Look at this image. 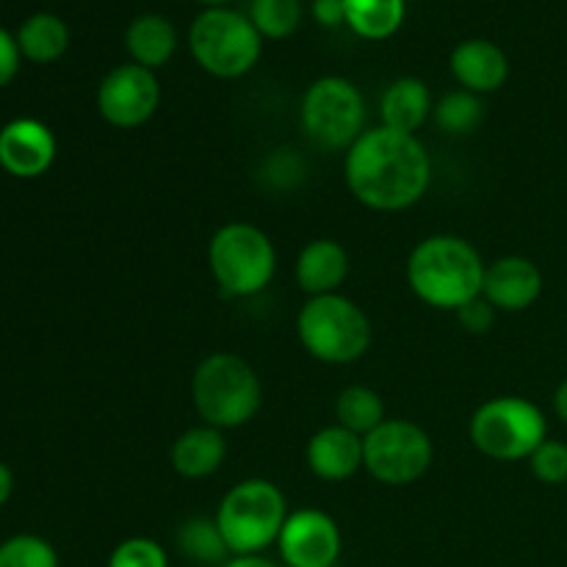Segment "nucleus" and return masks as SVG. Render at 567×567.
Here are the masks:
<instances>
[{
  "instance_id": "obj_1",
  "label": "nucleus",
  "mask_w": 567,
  "mask_h": 567,
  "mask_svg": "<svg viewBox=\"0 0 567 567\" xmlns=\"http://www.w3.org/2000/svg\"><path fill=\"white\" fill-rule=\"evenodd\" d=\"M347 186L365 208L393 214L413 208L432 181L426 147L410 133L380 125L347 150Z\"/></svg>"
},
{
  "instance_id": "obj_16",
  "label": "nucleus",
  "mask_w": 567,
  "mask_h": 567,
  "mask_svg": "<svg viewBox=\"0 0 567 567\" xmlns=\"http://www.w3.org/2000/svg\"><path fill=\"white\" fill-rule=\"evenodd\" d=\"M452 75L465 92L491 94L507 83L509 61L496 42L468 39L460 42L452 53Z\"/></svg>"
},
{
  "instance_id": "obj_34",
  "label": "nucleus",
  "mask_w": 567,
  "mask_h": 567,
  "mask_svg": "<svg viewBox=\"0 0 567 567\" xmlns=\"http://www.w3.org/2000/svg\"><path fill=\"white\" fill-rule=\"evenodd\" d=\"M11 493H14V474H11L9 465L0 463V507L9 502Z\"/></svg>"
},
{
  "instance_id": "obj_36",
  "label": "nucleus",
  "mask_w": 567,
  "mask_h": 567,
  "mask_svg": "<svg viewBox=\"0 0 567 567\" xmlns=\"http://www.w3.org/2000/svg\"><path fill=\"white\" fill-rule=\"evenodd\" d=\"M199 3H208V6H221V3H227V0H199Z\"/></svg>"
},
{
  "instance_id": "obj_29",
  "label": "nucleus",
  "mask_w": 567,
  "mask_h": 567,
  "mask_svg": "<svg viewBox=\"0 0 567 567\" xmlns=\"http://www.w3.org/2000/svg\"><path fill=\"white\" fill-rule=\"evenodd\" d=\"M532 474L543 482V485H565L567 482V443L563 441H546L540 443L535 454L529 457Z\"/></svg>"
},
{
  "instance_id": "obj_3",
  "label": "nucleus",
  "mask_w": 567,
  "mask_h": 567,
  "mask_svg": "<svg viewBox=\"0 0 567 567\" xmlns=\"http://www.w3.org/2000/svg\"><path fill=\"white\" fill-rule=\"evenodd\" d=\"M192 402L203 424L236 430L249 424L264 404V385L244 358L233 352L208 354L192 377Z\"/></svg>"
},
{
  "instance_id": "obj_8",
  "label": "nucleus",
  "mask_w": 567,
  "mask_h": 567,
  "mask_svg": "<svg viewBox=\"0 0 567 567\" xmlns=\"http://www.w3.org/2000/svg\"><path fill=\"white\" fill-rule=\"evenodd\" d=\"M194 61L216 78H241L258 64L264 37L252 20L233 9H205L188 28Z\"/></svg>"
},
{
  "instance_id": "obj_5",
  "label": "nucleus",
  "mask_w": 567,
  "mask_h": 567,
  "mask_svg": "<svg viewBox=\"0 0 567 567\" xmlns=\"http://www.w3.org/2000/svg\"><path fill=\"white\" fill-rule=\"evenodd\" d=\"M288 515V502L275 482L247 480L221 498L216 524L233 557H249L277 543Z\"/></svg>"
},
{
  "instance_id": "obj_7",
  "label": "nucleus",
  "mask_w": 567,
  "mask_h": 567,
  "mask_svg": "<svg viewBox=\"0 0 567 567\" xmlns=\"http://www.w3.org/2000/svg\"><path fill=\"white\" fill-rule=\"evenodd\" d=\"M208 266L221 291L241 299L255 297L269 286L277 271L275 244L260 227L230 221L210 238Z\"/></svg>"
},
{
  "instance_id": "obj_11",
  "label": "nucleus",
  "mask_w": 567,
  "mask_h": 567,
  "mask_svg": "<svg viewBox=\"0 0 567 567\" xmlns=\"http://www.w3.org/2000/svg\"><path fill=\"white\" fill-rule=\"evenodd\" d=\"M161 103V83L153 70L120 64L100 81L97 111L109 125L131 131L144 125Z\"/></svg>"
},
{
  "instance_id": "obj_2",
  "label": "nucleus",
  "mask_w": 567,
  "mask_h": 567,
  "mask_svg": "<svg viewBox=\"0 0 567 567\" xmlns=\"http://www.w3.org/2000/svg\"><path fill=\"white\" fill-rule=\"evenodd\" d=\"M485 269V260L471 241L430 236L410 252L408 282L424 305L457 313L471 299L482 297Z\"/></svg>"
},
{
  "instance_id": "obj_33",
  "label": "nucleus",
  "mask_w": 567,
  "mask_h": 567,
  "mask_svg": "<svg viewBox=\"0 0 567 567\" xmlns=\"http://www.w3.org/2000/svg\"><path fill=\"white\" fill-rule=\"evenodd\" d=\"M221 567H280V565H275V563H271V559L260 557V554H249V557L227 559V563L221 565Z\"/></svg>"
},
{
  "instance_id": "obj_15",
  "label": "nucleus",
  "mask_w": 567,
  "mask_h": 567,
  "mask_svg": "<svg viewBox=\"0 0 567 567\" xmlns=\"http://www.w3.org/2000/svg\"><path fill=\"white\" fill-rule=\"evenodd\" d=\"M308 468L324 482H347L363 468V437L332 424L316 432L305 449Z\"/></svg>"
},
{
  "instance_id": "obj_27",
  "label": "nucleus",
  "mask_w": 567,
  "mask_h": 567,
  "mask_svg": "<svg viewBox=\"0 0 567 567\" xmlns=\"http://www.w3.org/2000/svg\"><path fill=\"white\" fill-rule=\"evenodd\" d=\"M0 567H59V554L44 537L14 535L0 543Z\"/></svg>"
},
{
  "instance_id": "obj_35",
  "label": "nucleus",
  "mask_w": 567,
  "mask_h": 567,
  "mask_svg": "<svg viewBox=\"0 0 567 567\" xmlns=\"http://www.w3.org/2000/svg\"><path fill=\"white\" fill-rule=\"evenodd\" d=\"M554 410H557L559 419L567 424V380L557 388V393H554Z\"/></svg>"
},
{
  "instance_id": "obj_23",
  "label": "nucleus",
  "mask_w": 567,
  "mask_h": 567,
  "mask_svg": "<svg viewBox=\"0 0 567 567\" xmlns=\"http://www.w3.org/2000/svg\"><path fill=\"white\" fill-rule=\"evenodd\" d=\"M336 419L349 432L365 437L385 421V404H382L380 393L374 388L349 385L338 393Z\"/></svg>"
},
{
  "instance_id": "obj_4",
  "label": "nucleus",
  "mask_w": 567,
  "mask_h": 567,
  "mask_svg": "<svg viewBox=\"0 0 567 567\" xmlns=\"http://www.w3.org/2000/svg\"><path fill=\"white\" fill-rule=\"evenodd\" d=\"M299 343L310 358L330 365H347L363 358L371 347L369 316L358 302L341 293L310 297L297 316Z\"/></svg>"
},
{
  "instance_id": "obj_14",
  "label": "nucleus",
  "mask_w": 567,
  "mask_h": 567,
  "mask_svg": "<svg viewBox=\"0 0 567 567\" xmlns=\"http://www.w3.org/2000/svg\"><path fill=\"white\" fill-rule=\"evenodd\" d=\"M543 293V271L535 260L524 255H507V258L493 260L485 269V286L482 297L496 310L520 313L532 308Z\"/></svg>"
},
{
  "instance_id": "obj_20",
  "label": "nucleus",
  "mask_w": 567,
  "mask_h": 567,
  "mask_svg": "<svg viewBox=\"0 0 567 567\" xmlns=\"http://www.w3.org/2000/svg\"><path fill=\"white\" fill-rule=\"evenodd\" d=\"M125 48L131 53L133 64L158 70L175 55L177 50V31L166 17L161 14H142L127 25Z\"/></svg>"
},
{
  "instance_id": "obj_24",
  "label": "nucleus",
  "mask_w": 567,
  "mask_h": 567,
  "mask_svg": "<svg viewBox=\"0 0 567 567\" xmlns=\"http://www.w3.org/2000/svg\"><path fill=\"white\" fill-rule=\"evenodd\" d=\"M177 548L186 559L199 565H225L230 557L225 537H221L219 524L208 518H192L177 532Z\"/></svg>"
},
{
  "instance_id": "obj_10",
  "label": "nucleus",
  "mask_w": 567,
  "mask_h": 567,
  "mask_svg": "<svg viewBox=\"0 0 567 567\" xmlns=\"http://www.w3.org/2000/svg\"><path fill=\"white\" fill-rule=\"evenodd\" d=\"M435 446L419 424L385 419L363 437V468L382 485H413L430 471Z\"/></svg>"
},
{
  "instance_id": "obj_25",
  "label": "nucleus",
  "mask_w": 567,
  "mask_h": 567,
  "mask_svg": "<svg viewBox=\"0 0 567 567\" xmlns=\"http://www.w3.org/2000/svg\"><path fill=\"white\" fill-rule=\"evenodd\" d=\"M432 114H435L437 127L443 133H449V136H463V133H471L480 127L485 109H482L480 94L457 89V92L443 94L441 103L432 109Z\"/></svg>"
},
{
  "instance_id": "obj_12",
  "label": "nucleus",
  "mask_w": 567,
  "mask_h": 567,
  "mask_svg": "<svg viewBox=\"0 0 567 567\" xmlns=\"http://www.w3.org/2000/svg\"><path fill=\"white\" fill-rule=\"evenodd\" d=\"M341 529L321 509H297L288 515L277 548L288 567H332L341 557Z\"/></svg>"
},
{
  "instance_id": "obj_21",
  "label": "nucleus",
  "mask_w": 567,
  "mask_h": 567,
  "mask_svg": "<svg viewBox=\"0 0 567 567\" xmlns=\"http://www.w3.org/2000/svg\"><path fill=\"white\" fill-rule=\"evenodd\" d=\"M17 44H20L22 59L33 64H53L70 48V28L50 11H37L20 25Z\"/></svg>"
},
{
  "instance_id": "obj_9",
  "label": "nucleus",
  "mask_w": 567,
  "mask_h": 567,
  "mask_svg": "<svg viewBox=\"0 0 567 567\" xmlns=\"http://www.w3.org/2000/svg\"><path fill=\"white\" fill-rule=\"evenodd\" d=\"M302 127L321 150H349L365 133V100L341 75L319 78L302 97Z\"/></svg>"
},
{
  "instance_id": "obj_22",
  "label": "nucleus",
  "mask_w": 567,
  "mask_h": 567,
  "mask_svg": "<svg viewBox=\"0 0 567 567\" xmlns=\"http://www.w3.org/2000/svg\"><path fill=\"white\" fill-rule=\"evenodd\" d=\"M347 25L363 39L393 37L404 22V0H343Z\"/></svg>"
},
{
  "instance_id": "obj_28",
  "label": "nucleus",
  "mask_w": 567,
  "mask_h": 567,
  "mask_svg": "<svg viewBox=\"0 0 567 567\" xmlns=\"http://www.w3.org/2000/svg\"><path fill=\"white\" fill-rule=\"evenodd\" d=\"M105 567H169L164 546L150 537H127L111 551Z\"/></svg>"
},
{
  "instance_id": "obj_30",
  "label": "nucleus",
  "mask_w": 567,
  "mask_h": 567,
  "mask_svg": "<svg viewBox=\"0 0 567 567\" xmlns=\"http://www.w3.org/2000/svg\"><path fill=\"white\" fill-rule=\"evenodd\" d=\"M457 319L465 330L480 336V332H487L493 327V321H496V308H493L485 297H476L457 310Z\"/></svg>"
},
{
  "instance_id": "obj_13",
  "label": "nucleus",
  "mask_w": 567,
  "mask_h": 567,
  "mask_svg": "<svg viewBox=\"0 0 567 567\" xmlns=\"http://www.w3.org/2000/svg\"><path fill=\"white\" fill-rule=\"evenodd\" d=\"M59 155L53 131L33 116H17L0 127V169L17 181L42 177Z\"/></svg>"
},
{
  "instance_id": "obj_6",
  "label": "nucleus",
  "mask_w": 567,
  "mask_h": 567,
  "mask_svg": "<svg viewBox=\"0 0 567 567\" xmlns=\"http://www.w3.org/2000/svg\"><path fill=\"white\" fill-rule=\"evenodd\" d=\"M471 443L498 463L529 460L548 441L546 413L524 396H496L471 415Z\"/></svg>"
},
{
  "instance_id": "obj_17",
  "label": "nucleus",
  "mask_w": 567,
  "mask_h": 567,
  "mask_svg": "<svg viewBox=\"0 0 567 567\" xmlns=\"http://www.w3.org/2000/svg\"><path fill=\"white\" fill-rule=\"evenodd\" d=\"M293 275H297L299 288H302L308 297L338 293V288H341L349 277L347 247L332 241V238H316L308 247H302Z\"/></svg>"
},
{
  "instance_id": "obj_18",
  "label": "nucleus",
  "mask_w": 567,
  "mask_h": 567,
  "mask_svg": "<svg viewBox=\"0 0 567 567\" xmlns=\"http://www.w3.org/2000/svg\"><path fill=\"white\" fill-rule=\"evenodd\" d=\"M227 457V441L221 430L216 426H192L183 432L172 446L169 460L172 468L183 476V480H205V476L216 474Z\"/></svg>"
},
{
  "instance_id": "obj_19",
  "label": "nucleus",
  "mask_w": 567,
  "mask_h": 567,
  "mask_svg": "<svg viewBox=\"0 0 567 567\" xmlns=\"http://www.w3.org/2000/svg\"><path fill=\"white\" fill-rule=\"evenodd\" d=\"M432 109L435 105H432L430 89L419 78H399L385 89L380 100L382 125L399 133H410V136H415V131L430 120Z\"/></svg>"
},
{
  "instance_id": "obj_31",
  "label": "nucleus",
  "mask_w": 567,
  "mask_h": 567,
  "mask_svg": "<svg viewBox=\"0 0 567 567\" xmlns=\"http://www.w3.org/2000/svg\"><path fill=\"white\" fill-rule=\"evenodd\" d=\"M20 44H17V37H11L3 25H0V89L9 86L14 81L17 70H20Z\"/></svg>"
},
{
  "instance_id": "obj_32",
  "label": "nucleus",
  "mask_w": 567,
  "mask_h": 567,
  "mask_svg": "<svg viewBox=\"0 0 567 567\" xmlns=\"http://www.w3.org/2000/svg\"><path fill=\"white\" fill-rule=\"evenodd\" d=\"M313 17L319 25L338 28L347 22V3L343 0H313Z\"/></svg>"
},
{
  "instance_id": "obj_26",
  "label": "nucleus",
  "mask_w": 567,
  "mask_h": 567,
  "mask_svg": "<svg viewBox=\"0 0 567 567\" xmlns=\"http://www.w3.org/2000/svg\"><path fill=\"white\" fill-rule=\"evenodd\" d=\"M249 20L266 39H286L297 31L302 20V3L299 0H252Z\"/></svg>"
}]
</instances>
